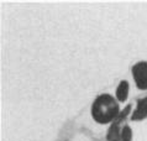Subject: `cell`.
<instances>
[{
	"instance_id": "5",
	"label": "cell",
	"mask_w": 147,
	"mask_h": 141,
	"mask_svg": "<svg viewBox=\"0 0 147 141\" xmlns=\"http://www.w3.org/2000/svg\"><path fill=\"white\" fill-rule=\"evenodd\" d=\"M132 138V130L129 125H124L121 129V138L120 141H131Z\"/></svg>"
},
{
	"instance_id": "1",
	"label": "cell",
	"mask_w": 147,
	"mask_h": 141,
	"mask_svg": "<svg viewBox=\"0 0 147 141\" xmlns=\"http://www.w3.org/2000/svg\"><path fill=\"white\" fill-rule=\"evenodd\" d=\"M119 102L111 94H100L95 98L92 104L90 114L94 121L98 124L105 125V124L114 123L120 115Z\"/></svg>"
},
{
	"instance_id": "3",
	"label": "cell",
	"mask_w": 147,
	"mask_h": 141,
	"mask_svg": "<svg viewBox=\"0 0 147 141\" xmlns=\"http://www.w3.org/2000/svg\"><path fill=\"white\" fill-rule=\"evenodd\" d=\"M145 118H147V97L142 98L137 102V105L131 114L132 121H138V120H142Z\"/></svg>"
},
{
	"instance_id": "4",
	"label": "cell",
	"mask_w": 147,
	"mask_h": 141,
	"mask_svg": "<svg viewBox=\"0 0 147 141\" xmlns=\"http://www.w3.org/2000/svg\"><path fill=\"white\" fill-rule=\"evenodd\" d=\"M129 92H130V84L127 81L122 79L119 85L116 87V90H115V98L116 100L119 103H124L126 102L127 99V95H129Z\"/></svg>"
},
{
	"instance_id": "2",
	"label": "cell",
	"mask_w": 147,
	"mask_h": 141,
	"mask_svg": "<svg viewBox=\"0 0 147 141\" xmlns=\"http://www.w3.org/2000/svg\"><path fill=\"white\" fill-rule=\"evenodd\" d=\"M132 78L135 81V84L137 85L138 89L145 90L147 89V62H138L134 64L131 69Z\"/></svg>"
}]
</instances>
